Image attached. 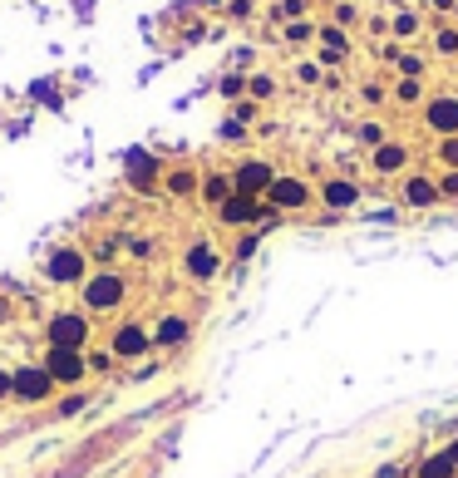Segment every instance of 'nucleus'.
<instances>
[{
	"mask_svg": "<svg viewBox=\"0 0 458 478\" xmlns=\"http://www.w3.org/2000/svg\"><path fill=\"white\" fill-rule=\"evenodd\" d=\"M310 35H316V30H310L306 20H291L286 25V40H310Z\"/></svg>",
	"mask_w": 458,
	"mask_h": 478,
	"instance_id": "31",
	"label": "nucleus"
},
{
	"mask_svg": "<svg viewBox=\"0 0 458 478\" xmlns=\"http://www.w3.org/2000/svg\"><path fill=\"white\" fill-rule=\"evenodd\" d=\"M129 183L139 193H148L153 183H158V158H148V153H129Z\"/></svg>",
	"mask_w": 458,
	"mask_h": 478,
	"instance_id": "17",
	"label": "nucleus"
},
{
	"mask_svg": "<svg viewBox=\"0 0 458 478\" xmlns=\"http://www.w3.org/2000/svg\"><path fill=\"white\" fill-rule=\"evenodd\" d=\"M439 197H458V173H449V178H439Z\"/></svg>",
	"mask_w": 458,
	"mask_h": 478,
	"instance_id": "32",
	"label": "nucleus"
},
{
	"mask_svg": "<svg viewBox=\"0 0 458 478\" xmlns=\"http://www.w3.org/2000/svg\"><path fill=\"white\" fill-rule=\"evenodd\" d=\"M272 217H281V212L266 207V197H247V193H232L222 207H217V222L222 227H266Z\"/></svg>",
	"mask_w": 458,
	"mask_h": 478,
	"instance_id": "6",
	"label": "nucleus"
},
{
	"mask_svg": "<svg viewBox=\"0 0 458 478\" xmlns=\"http://www.w3.org/2000/svg\"><path fill=\"white\" fill-rule=\"evenodd\" d=\"M394 99H400V104H419V99H424V85H419V79H400Z\"/></svg>",
	"mask_w": 458,
	"mask_h": 478,
	"instance_id": "22",
	"label": "nucleus"
},
{
	"mask_svg": "<svg viewBox=\"0 0 458 478\" xmlns=\"http://www.w3.org/2000/svg\"><path fill=\"white\" fill-rule=\"evenodd\" d=\"M360 143L380 149V143H384V123H360Z\"/></svg>",
	"mask_w": 458,
	"mask_h": 478,
	"instance_id": "24",
	"label": "nucleus"
},
{
	"mask_svg": "<svg viewBox=\"0 0 458 478\" xmlns=\"http://www.w3.org/2000/svg\"><path fill=\"white\" fill-rule=\"evenodd\" d=\"M301 10H306V0H281L276 15H281V20H301Z\"/></svg>",
	"mask_w": 458,
	"mask_h": 478,
	"instance_id": "30",
	"label": "nucleus"
},
{
	"mask_svg": "<svg viewBox=\"0 0 458 478\" xmlns=\"http://www.w3.org/2000/svg\"><path fill=\"white\" fill-rule=\"evenodd\" d=\"M454 473H458V464H454V454L444 449V454H434V459L424 464V469L414 473V478H454Z\"/></svg>",
	"mask_w": 458,
	"mask_h": 478,
	"instance_id": "19",
	"label": "nucleus"
},
{
	"mask_svg": "<svg viewBox=\"0 0 458 478\" xmlns=\"http://www.w3.org/2000/svg\"><path fill=\"white\" fill-rule=\"evenodd\" d=\"M148 330H153V350H178V346H187V336H193V320L178 316V311H163Z\"/></svg>",
	"mask_w": 458,
	"mask_h": 478,
	"instance_id": "11",
	"label": "nucleus"
},
{
	"mask_svg": "<svg viewBox=\"0 0 458 478\" xmlns=\"http://www.w3.org/2000/svg\"><path fill=\"white\" fill-rule=\"evenodd\" d=\"M217 272H222V252H217L212 242H193L183 252V276L187 282H212Z\"/></svg>",
	"mask_w": 458,
	"mask_h": 478,
	"instance_id": "10",
	"label": "nucleus"
},
{
	"mask_svg": "<svg viewBox=\"0 0 458 478\" xmlns=\"http://www.w3.org/2000/svg\"><path fill=\"white\" fill-rule=\"evenodd\" d=\"M400 197H404L409 207H434V203H439V183H434V178H419V173H414V178H404Z\"/></svg>",
	"mask_w": 458,
	"mask_h": 478,
	"instance_id": "16",
	"label": "nucleus"
},
{
	"mask_svg": "<svg viewBox=\"0 0 458 478\" xmlns=\"http://www.w3.org/2000/svg\"><path fill=\"white\" fill-rule=\"evenodd\" d=\"M197 188H202V178H197L193 168H173L168 178H163V193L168 197H197Z\"/></svg>",
	"mask_w": 458,
	"mask_h": 478,
	"instance_id": "18",
	"label": "nucleus"
},
{
	"mask_svg": "<svg viewBox=\"0 0 458 478\" xmlns=\"http://www.w3.org/2000/svg\"><path fill=\"white\" fill-rule=\"evenodd\" d=\"M424 123H429V133H439V139L458 133V95H439V99L424 104Z\"/></svg>",
	"mask_w": 458,
	"mask_h": 478,
	"instance_id": "12",
	"label": "nucleus"
},
{
	"mask_svg": "<svg viewBox=\"0 0 458 478\" xmlns=\"http://www.w3.org/2000/svg\"><path fill=\"white\" fill-rule=\"evenodd\" d=\"M316 197L330 207V212H350V207L360 203V188H355L350 178H326V183L316 188Z\"/></svg>",
	"mask_w": 458,
	"mask_h": 478,
	"instance_id": "13",
	"label": "nucleus"
},
{
	"mask_svg": "<svg viewBox=\"0 0 458 478\" xmlns=\"http://www.w3.org/2000/svg\"><path fill=\"white\" fill-rule=\"evenodd\" d=\"M89 272H94V262L79 242H55L45 252V262H40V276H45L49 286H75L79 291V282H85Z\"/></svg>",
	"mask_w": 458,
	"mask_h": 478,
	"instance_id": "3",
	"label": "nucleus"
},
{
	"mask_svg": "<svg viewBox=\"0 0 458 478\" xmlns=\"http://www.w3.org/2000/svg\"><path fill=\"white\" fill-rule=\"evenodd\" d=\"M10 394H15V370L0 365V404H10Z\"/></svg>",
	"mask_w": 458,
	"mask_h": 478,
	"instance_id": "28",
	"label": "nucleus"
},
{
	"mask_svg": "<svg viewBox=\"0 0 458 478\" xmlns=\"http://www.w3.org/2000/svg\"><path fill=\"white\" fill-rule=\"evenodd\" d=\"M454 10H458V5H454Z\"/></svg>",
	"mask_w": 458,
	"mask_h": 478,
	"instance_id": "37",
	"label": "nucleus"
},
{
	"mask_svg": "<svg viewBox=\"0 0 458 478\" xmlns=\"http://www.w3.org/2000/svg\"><path fill=\"white\" fill-rule=\"evenodd\" d=\"M247 95H252V99H272L276 95V79L272 75H252V79H247Z\"/></svg>",
	"mask_w": 458,
	"mask_h": 478,
	"instance_id": "20",
	"label": "nucleus"
},
{
	"mask_svg": "<svg viewBox=\"0 0 458 478\" xmlns=\"http://www.w3.org/2000/svg\"><path fill=\"white\" fill-rule=\"evenodd\" d=\"M15 370V394H10V404H20V410H40V404H55V394H59V384L55 375H49L40 360H20V365H10Z\"/></svg>",
	"mask_w": 458,
	"mask_h": 478,
	"instance_id": "4",
	"label": "nucleus"
},
{
	"mask_svg": "<svg viewBox=\"0 0 458 478\" xmlns=\"http://www.w3.org/2000/svg\"><path fill=\"white\" fill-rule=\"evenodd\" d=\"M103 370H113V356L109 350H89V375H103Z\"/></svg>",
	"mask_w": 458,
	"mask_h": 478,
	"instance_id": "25",
	"label": "nucleus"
},
{
	"mask_svg": "<svg viewBox=\"0 0 458 478\" xmlns=\"http://www.w3.org/2000/svg\"><path fill=\"white\" fill-rule=\"evenodd\" d=\"M109 356H113V360H143V356H153V330L143 326V320H133V316L113 320Z\"/></svg>",
	"mask_w": 458,
	"mask_h": 478,
	"instance_id": "5",
	"label": "nucleus"
},
{
	"mask_svg": "<svg viewBox=\"0 0 458 478\" xmlns=\"http://www.w3.org/2000/svg\"><path fill=\"white\" fill-rule=\"evenodd\" d=\"M40 336H45V346H59V350H85L94 340V316L85 306H55L45 316V326H40Z\"/></svg>",
	"mask_w": 458,
	"mask_h": 478,
	"instance_id": "2",
	"label": "nucleus"
},
{
	"mask_svg": "<svg viewBox=\"0 0 458 478\" xmlns=\"http://www.w3.org/2000/svg\"><path fill=\"white\" fill-rule=\"evenodd\" d=\"M380 478H404V469H384Z\"/></svg>",
	"mask_w": 458,
	"mask_h": 478,
	"instance_id": "35",
	"label": "nucleus"
},
{
	"mask_svg": "<svg viewBox=\"0 0 458 478\" xmlns=\"http://www.w3.org/2000/svg\"><path fill=\"white\" fill-rule=\"evenodd\" d=\"M414 30H419V15H400V20H394V35H400V40H409Z\"/></svg>",
	"mask_w": 458,
	"mask_h": 478,
	"instance_id": "29",
	"label": "nucleus"
},
{
	"mask_svg": "<svg viewBox=\"0 0 458 478\" xmlns=\"http://www.w3.org/2000/svg\"><path fill=\"white\" fill-rule=\"evenodd\" d=\"M85 404H89V394H65V400L55 404V414H79Z\"/></svg>",
	"mask_w": 458,
	"mask_h": 478,
	"instance_id": "26",
	"label": "nucleus"
},
{
	"mask_svg": "<svg viewBox=\"0 0 458 478\" xmlns=\"http://www.w3.org/2000/svg\"><path fill=\"white\" fill-rule=\"evenodd\" d=\"M310 203H316V188L296 173H276V183L266 188V207H276V212H301Z\"/></svg>",
	"mask_w": 458,
	"mask_h": 478,
	"instance_id": "8",
	"label": "nucleus"
},
{
	"mask_svg": "<svg viewBox=\"0 0 458 478\" xmlns=\"http://www.w3.org/2000/svg\"><path fill=\"white\" fill-rule=\"evenodd\" d=\"M449 454H454V464H458V444H449Z\"/></svg>",
	"mask_w": 458,
	"mask_h": 478,
	"instance_id": "36",
	"label": "nucleus"
},
{
	"mask_svg": "<svg viewBox=\"0 0 458 478\" xmlns=\"http://www.w3.org/2000/svg\"><path fill=\"white\" fill-rule=\"evenodd\" d=\"M434 153H439V163H444V168H458V133H449V139H439V149H434Z\"/></svg>",
	"mask_w": 458,
	"mask_h": 478,
	"instance_id": "21",
	"label": "nucleus"
},
{
	"mask_svg": "<svg viewBox=\"0 0 458 478\" xmlns=\"http://www.w3.org/2000/svg\"><path fill=\"white\" fill-rule=\"evenodd\" d=\"M40 365L55 375L59 390H75V384L89 380V350H59V346H45V356H40Z\"/></svg>",
	"mask_w": 458,
	"mask_h": 478,
	"instance_id": "7",
	"label": "nucleus"
},
{
	"mask_svg": "<svg viewBox=\"0 0 458 478\" xmlns=\"http://www.w3.org/2000/svg\"><path fill=\"white\" fill-rule=\"evenodd\" d=\"M370 168H374V173H404V168H409V149L384 139L380 149L370 153Z\"/></svg>",
	"mask_w": 458,
	"mask_h": 478,
	"instance_id": "14",
	"label": "nucleus"
},
{
	"mask_svg": "<svg viewBox=\"0 0 458 478\" xmlns=\"http://www.w3.org/2000/svg\"><path fill=\"white\" fill-rule=\"evenodd\" d=\"M10 320H15V306H10V301H5V296H0V330H5V326H10Z\"/></svg>",
	"mask_w": 458,
	"mask_h": 478,
	"instance_id": "34",
	"label": "nucleus"
},
{
	"mask_svg": "<svg viewBox=\"0 0 458 478\" xmlns=\"http://www.w3.org/2000/svg\"><path fill=\"white\" fill-rule=\"evenodd\" d=\"M232 193H237V188H232V173H202V188H197V197H202L212 212H217V207H222Z\"/></svg>",
	"mask_w": 458,
	"mask_h": 478,
	"instance_id": "15",
	"label": "nucleus"
},
{
	"mask_svg": "<svg viewBox=\"0 0 458 478\" xmlns=\"http://www.w3.org/2000/svg\"><path fill=\"white\" fill-rule=\"evenodd\" d=\"M123 301H129V276L119 266H94L85 282H79V306L89 316H119Z\"/></svg>",
	"mask_w": 458,
	"mask_h": 478,
	"instance_id": "1",
	"label": "nucleus"
},
{
	"mask_svg": "<svg viewBox=\"0 0 458 478\" xmlns=\"http://www.w3.org/2000/svg\"><path fill=\"white\" fill-rule=\"evenodd\" d=\"M232 119H237V123H247V119H256V104H237V109H232Z\"/></svg>",
	"mask_w": 458,
	"mask_h": 478,
	"instance_id": "33",
	"label": "nucleus"
},
{
	"mask_svg": "<svg viewBox=\"0 0 458 478\" xmlns=\"http://www.w3.org/2000/svg\"><path fill=\"white\" fill-rule=\"evenodd\" d=\"M242 95H247V79L242 75H227L222 79V99H242Z\"/></svg>",
	"mask_w": 458,
	"mask_h": 478,
	"instance_id": "27",
	"label": "nucleus"
},
{
	"mask_svg": "<svg viewBox=\"0 0 458 478\" xmlns=\"http://www.w3.org/2000/svg\"><path fill=\"white\" fill-rule=\"evenodd\" d=\"M272 183H276V168L266 158H247V163H237V168H232V188L247 193V197H266Z\"/></svg>",
	"mask_w": 458,
	"mask_h": 478,
	"instance_id": "9",
	"label": "nucleus"
},
{
	"mask_svg": "<svg viewBox=\"0 0 458 478\" xmlns=\"http://www.w3.org/2000/svg\"><path fill=\"white\" fill-rule=\"evenodd\" d=\"M434 50H439V55H458V25L439 30V35H434Z\"/></svg>",
	"mask_w": 458,
	"mask_h": 478,
	"instance_id": "23",
	"label": "nucleus"
}]
</instances>
